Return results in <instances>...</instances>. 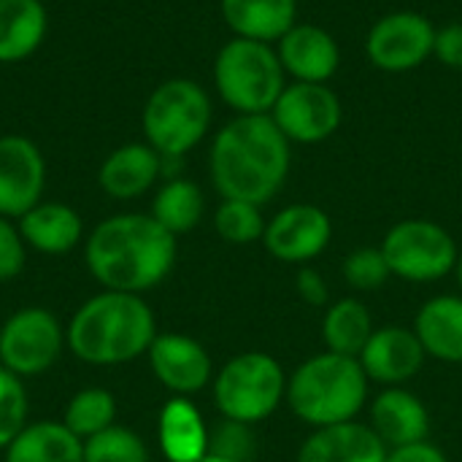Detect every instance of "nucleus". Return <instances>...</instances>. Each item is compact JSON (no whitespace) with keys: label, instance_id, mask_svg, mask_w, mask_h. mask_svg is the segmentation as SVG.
Returning a JSON list of instances; mask_svg holds the SVG:
<instances>
[{"label":"nucleus","instance_id":"f257e3e1","mask_svg":"<svg viewBox=\"0 0 462 462\" xmlns=\"http://www.w3.org/2000/svg\"><path fill=\"white\" fill-rule=\"evenodd\" d=\"M84 263L103 290L143 295L176 265V236L152 214H114L92 227Z\"/></svg>","mask_w":462,"mask_h":462},{"label":"nucleus","instance_id":"f03ea898","mask_svg":"<svg viewBox=\"0 0 462 462\" xmlns=\"http://www.w3.org/2000/svg\"><path fill=\"white\" fill-rule=\"evenodd\" d=\"M292 162L290 141L271 114H246L227 122L208 154L211 181L222 200L268 203L287 181Z\"/></svg>","mask_w":462,"mask_h":462},{"label":"nucleus","instance_id":"7ed1b4c3","mask_svg":"<svg viewBox=\"0 0 462 462\" xmlns=\"http://www.w3.org/2000/svg\"><path fill=\"white\" fill-rule=\"evenodd\" d=\"M157 338V319L143 295L103 290L84 300L68 328V352L95 368L127 365L149 352Z\"/></svg>","mask_w":462,"mask_h":462},{"label":"nucleus","instance_id":"20e7f679","mask_svg":"<svg viewBox=\"0 0 462 462\" xmlns=\"http://www.w3.org/2000/svg\"><path fill=\"white\" fill-rule=\"evenodd\" d=\"M368 398V376L357 357L322 352L300 363L287 379L292 414L311 425L328 428L352 422Z\"/></svg>","mask_w":462,"mask_h":462},{"label":"nucleus","instance_id":"39448f33","mask_svg":"<svg viewBox=\"0 0 462 462\" xmlns=\"http://www.w3.org/2000/svg\"><path fill=\"white\" fill-rule=\"evenodd\" d=\"M214 84L236 114H271L287 87V73L271 43L236 35L217 54Z\"/></svg>","mask_w":462,"mask_h":462},{"label":"nucleus","instance_id":"423d86ee","mask_svg":"<svg viewBox=\"0 0 462 462\" xmlns=\"http://www.w3.org/2000/svg\"><path fill=\"white\" fill-rule=\"evenodd\" d=\"M141 127L146 143L162 160H181L206 138L211 127V100L206 89L189 79L162 81L143 106Z\"/></svg>","mask_w":462,"mask_h":462},{"label":"nucleus","instance_id":"0eeeda50","mask_svg":"<svg viewBox=\"0 0 462 462\" xmlns=\"http://www.w3.org/2000/svg\"><path fill=\"white\" fill-rule=\"evenodd\" d=\"M287 398V376L276 357L244 352L214 374V403L222 420L257 425Z\"/></svg>","mask_w":462,"mask_h":462},{"label":"nucleus","instance_id":"6e6552de","mask_svg":"<svg viewBox=\"0 0 462 462\" xmlns=\"http://www.w3.org/2000/svg\"><path fill=\"white\" fill-rule=\"evenodd\" d=\"M393 276L428 284L449 276L457 265V244L447 227L430 219H403L393 225L382 241Z\"/></svg>","mask_w":462,"mask_h":462},{"label":"nucleus","instance_id":"1a4fd4ad","mask_svg":"<svg viewBox=\"0 0 462 462\" xmlns=\"http://www.w3.org/2000/svg\"><path fill=\"white\" fill-rule=\"evenodd\" d=\"M62 349H68L65 328L49 309L24 306L0 328V365L19 379L46 374Z\"/></svg>","mask_w":462,"mask_h":462},{"label":"nucleus","instance_id":"9d476101","mask_svg":"<svg viewBox=\"0 0 462 462\" xmlns=\"http://www.w3.org/2000/svg\"><path fill=\"white\" fill-rule=\"evenodd\" d=\"M271 119L290 143H322L341 127L344 108L328 84L292 81L279 95Z\"/></svg>","mask_w":462,"mask_h":462},{"label":"nucleus","instance_id":"9b49d317","mask_svg":"<svg viewBox=\"0 0 462 462\" xmlns=\"http://www.w3.org/2000/svg\"><path fill=\"white\" fill-rule=\"evenodd\" d=\"M436 43V27L425 14L393 11L382 16L365 38V54L374 68L387 73H406L420 68Z\"/></svg>","mask_w":462,"mask_h":462},{"label":"nucleus","instance_id":"f8f14e48","mask_svg":"<svg viewBox=\"0 0 462 462\" xmlns=\"http://www.w3.org/2000/svg\"><path fill=\"white\" fill-rule=\"evenodd\" d=\"M330 238H333V222L319 206L292 203L265 225L263 244L268 254H273L276 260L303 265L319 257L328 249Z\"/></svg>","mask_w":462,"mask_h":462},{"label":"nucleus","instance_id":"ddd939ff","mask_svg":"<svg viewBox=\"0 0 462 462\" xmlns=\"http://www.w3.org/2000/svg\"><path fill=\"white\" fill-rule=\"evenodd\" d=\"M46 162L24 135H0V217L19 219L41 203Z\"/></svg>","mask_w":462,"mask_h":462},{"label":"nucleus","instance_id":"4468645a","mask_svg":"<svg viewBox=\"0 0 462 462\" xmlns=\"http://www.w3.org/2000/svg\"><path fill=\"white\" fill-rule=\"evenodd\" d=\"M146 357L154 379L176 398L195 395L214 382L211 355L200 341L184 333H157Z\"/></svg>","mask_w":462,"mask_h":462},{"label":"nucleus","instance_id":"2eb2a0df","mask_svg":"<svg viewBox=\"0 0 462 462\" xmlns=\"http://www.w3.org/2000/svg\"><path fill=\"white\" fill-rule=\"evenodd\" d=\"M425 357L428 352L414 330L390 325V328L374 330V336L368 338L357 360L368 382H376L384 387H401L422 371Z\"/></svg>","mask_w":462,"mask_h":462},{"label":"nucleus","instance_id":"dca6fc26","mask_svg":"<svg viewBox=\"0 0 462 462\" xmlns=\"http://www.w3.org/2000/svg\"><path fill=\"white\" fill-rule=\"evenodd\" d=\"M276 43L282 68L287 76H292V81L328 84L341 65V49L336 38L319 24H295Z\"/></svg>","mask_w":462,"mask_h":462},{"label":"nucleus","instance_id":"f3484780","mask_svg":"<svg viewBox=\"0 0 462 462\" xmlns=\"http://www.w3.org/2000/svg\"><path fill=\"white\" fill-rule=\"evenodd\" d=\"M387 452V444L374 433L371 425L352 420L314 428L298 452V462H384Z\"/></svg>","mask_w":462,"mask_h":462},{"label":"nucleus","instance_id":"a211bd4d","mask_svg":"<svg viewBox=\"0 0 462 462\" xmlns=\"http://www.w3.org/2000/svg\"><path fill=\"white\" fill-rule=\"evenodd\" d=\"M371 428L387 444V449H401L428 441L430 414L414 393L403 387H387L371 406Z\"/></svg>","mask_w":462,"mask_h":462},{"label":"nucleus","instance_id":"6ab92c4d","mask_svg":"<svg viewBox=\"0 0 462 462\" xmlns=\"http://www.w3.org/2000/svg\"><path fill=\"white\" fill-rule=\"evenodd\" d=\"M160 173L162 157L149 143H125L103 160L97 184L114 200H135L157 184Z\"/></svg>","mask_w":462,"mask_h":462},{"label":"nucleus","instance_id":"aec40b11","mask_svg":"<svg viewBox=\"0 0 462 462\" xmlns=\"http://www.w3.org/2000/svg\"><path fill=\"white\" fill-rule=\"evenodd\" d=\"M16 227L27 249L49 257L70 254L84 238V222L79 211L54 200L51 203L41 200L38 206H32L24 217L16 219Z\"/></svg>","mask_w":462,"mask_h":462},{"label":"nucleus","instance_id":"412c9836","mask_svg":"<svg viewBox=\"0 0 462 462\" xmlns=\"http://www.w3.org/2000/svg\"><path fill=\"white\" fill-rule=\"evenodd\" d=\"M208 428L189 398H171L157 420V441L168 462H200L208 455Z\"/></svg>","mask_w":462,"mask_h":462},{"label":"nucleus","instance_id":"4be33fe9","mask_svg":"<svg viewBox=\"0 0 462 462\" xmlns=\"http://www.w3.org/2000/svg\"><path fill=\"white\" fill-rule=\"evenodd\" d=\"M219 5L225 24L238 38L273 43L298 24V0H222Z\"/></svg>","mask_w":462,"mask_h":462},{"label":"nucleus","instance_id":"5701e85b","mask_svg":"<svg viewBox=\"0 0 462 462\" xmlns=\"http://www.w3.org/2000/svg\"><path fill=\"white\" fill-rule=\"evenodd\" d=\"M414 333L422 341L428 357L441 363H462V298L439 295L430 298L414 322Z\"/></svg>","mask_w":462,"mask_h":462},{"label":"nucleus","instance_id":"b1692460","mask_svg":"<svg viewBox=\"0 0 462 462\" xmlns=\"http://www.w3.org/2000/svg\"><path fill=\"white\" fill-rule=\"evenodd\" d=\"M5 462H84V441L62 422H27L24 430L3 452Z\"/></svg>","mask_w":462,"mask_h":462},{"label":"nucleus","instance_id":"393cba45","mask_svg":"<svg viewBox=\"0 0 462 462\" xmlns=\"http://www.w3.org/2000/svg\"><path fill=\"white\" fill-rule=\"evenodd\" d=\"M46 8L41 0H0V62H22L46 38Z\"/></svg>","mask_w":462,"mask_h":462},{"label":"nucleus","instance_id":"a878e982","mask_svg":"<svg viewBox=\"0 0 462 462\" xmlns=\"http://www.w3.org/2000/svg\"><path fill=\"white\" fill-rule=\"evenodd\" d=\"M374 330L376 328L371 311L357 298H341L330 303L322 319V341L328 352L346 355V357H360Z\"/></svg>","mask_w":462,"mask_h":462},{"label":"nucleus","instance_id":"bb28decb","mask_svg":"<svg viewBox=\"0 0 462 462\" xmlns=\"http://www.w3.org/2000/svg\"><path fill=\"white\" fill-rule=\"evenodd\" d=\"M203 211H206V198L200 187L189 179L165 181L152 200V217L176 238L195 230L203 219Z\"/></svg>","mask_w":462,"mask_h":462},{"label":"nucleus","instance_id":"cd10ccee","mask_svg":"<svg viewBox=\"0 0 462 462\" xmlns=\"http://www.w3.org/2000/svg\"><path fill=\"white\" fill-rule=\"evenodd\" d=\"M60 422L76 439L87 441V439L108 430L111 425H116V398L103 387H84L68 401Z\"/></svg>","mask_w":462,"mask_h":462},{"label":"nucleus","instance_id":"c85d7f7f","mask_svg":"<svg viewBox=\"0 0 462 462\" xmlns=\"http://www.w3.org/2000/svg\"><path fill=\"white\" fill-rule=\"evenodd\" d=\"M265 217L260 206L246 203V200H222L217 214H214V227L222 241L246 246L254 241H263L265 236Z\"/></svg>","mask_w":462,"mask_h":462},{"label":"nucleus","instance_id":"c756f323","mask_svg":"<svg viewBox=\"0 0 462 462\" xmlns=\"http://www.w3.org/2000/svg\"><path fill=\"white\" fill-rule=\"evenodd\" d=\"M84 462H149V449L135 430L111 425L84 441Z\"/></svg>","mask_w":462,"mask_h":462},{"label":"nucleus","instance_id":"7c9ffc66","mask_svg":"<svg viewBox=\"0 0 462 462\" xmlns=\"http://www.w3.org/2000/svg\"><path fill=\"white\" fill-rule=\"evenodd\" d=\"M30 414V401L24 390V379L14 376L0 365V452L24 430Z\"/></svg>","mask_w":462,"mask_h":462},{"label":"nucleus","instance_id":"2f4dec72","mask_svg":"<svg viewBox=\"0 0 462 462\" xmlns=\"http://www.w3.org/2000/svg\"><path fill=\"white\" fill-rule=\"evenodd\" d=\"M393 276L387 260H384V252L382 246H363V249H355L352 254H346L344 260V282L352 287V290H360V292H374L379 287H384V282Z\"/></svg>","mask_w":462,"mask_h":462},{"label":"nucleus","instance_id":"473e14b6","mask_svg":"<svg viewBox=\"0 0 462 462\" xmlns=\"http://www.w3.org/2000/svg\"><path fill=\"white\" fill-rule=\"evenodd\" d=\"M252 425H241L233 420H225L208 439V452L222 455L233 462L254 460V436L249 430Z\"/></svg>","mask_w":462,"mask_h":462},{"label":"nucleus","instance_id":"72a5a7b5","mask_svg":"<svg viewBox=\"0 0 462 462\" xmlns=\"http://www.w3.org/2000/svg\"><path fill=\"white\" fill-rule=\"evenodd\" d=\"M27 244L22 241L14 219L0 217V282H11L24 271Z\"/></svg>","mask_w":462,"mask_h":462},{"label":"nucleus","instance_id":"f704fd0d","mask_svg":"<svg viewBox=\"0 0 462 462\" xmlns=\"http://www.w3.org/2000/svg\"><path fill=\"white\" fill-rule=\"evenodd\" d=\"M433 54L447 68L462 70V22H452V24H444L441 30H436Z\"/></svg>","mask_w":462,"mask_h":462},{"label":"nucleus","instance_id":"c9c22d12","mask_svg":"<svg viewBox=\"0 0 462 462\" xmlns=\"http://www.w3.org/2000/svg\"><path fill=\"white\" fill-rule=\"evenodd\" d=\"M295 290H298V295H300L309 306H314V309L328 306V300H330L328 284H325L322 273L314 271V268H300V271H298V276H295Z\"/></svg>","mask_w":462,"mask_h":462},{"label":"nucleus","instance_id":"e433bc0d","mask_svg":"<svg viewBox=\"0 0 462 462\" xmlns=\"http://www.w3.org/2000/svg\"><path fill=\"white\" fill-rule=\"evenodd\" d=\"M384 462H449L447 455L433 447L430 441H420L411 447H401V449H390Z\"/></svg>","mask_w":462,"mask_h":462},{"label":"nucleus","instance_id":"4c0bfd02","mask_svg":"<svg viewBox=\"0 0 462 462\" xmlns=\"http://www.w3.org/2000/svg\"><path fill=\"white\" fill-rule=\"evenodd\" d=\"M200 462H233V460H227V457H222V455H214V452H208L206 457Z\"/></svg>","mask_w":462,"mask_h":462},{"label":"nucleus","instance_id":"58836bf2","mask_svg":"<svg viewBox=\"0 0 462 462\" xmlns=\"http://www.w3.org/2000/svg\"><path fill=\"white\" fill-rule=\"evenodd\" d=\"M455 273H457V282H460L462 287V254L457 257V265H455Z\"/></svg>","mask_w":462,"mask_h":462}]
</instances>
